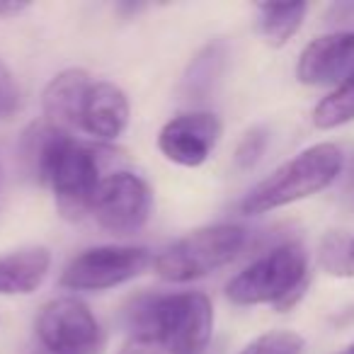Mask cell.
Returning <instances> with one entry per match:
<instances>
[{
  "label": "cell",
  "instance_id": "obj_18",
  "mask_svg": "<svg viewBox=\"0 0 354 354\" xmlns=\"http://www.w3.org/2000/svg\"><path fill=\"white\" fill-rule=\"evenodd\" d=\"M306 339L294 330H270L252 342H248L238 354H304Z\"/></svg>",
  "mask_w": 354,
  "mask_h": 354
},
{
  "label": "cell",
  "instance_id": "obj_9",
  "mask_svg": "<svg viewBox=\"0 0 354 354\" xmlns=\"http://www.w3.org/2000/svg\"><path fill=\"white\" fill-rule=\"evenodd\" d=\"M223 133L214 112H187L172 117L158 133V148L175 165L199 167L209 160Z\"/></svg>",
  "mask_w": 354,
  "mask_h": 354
},
{
  "label": "cell",
  "instance_id": "obj_22",
  "mask_svg": "<svg viewBox=\"0 0 354 354\" xmlns=\"http://www.w3.org/2000/svg\"><path fill=\"white\" fill-rule=\"evenodd\" d=\"M119 354H165V352H160L158 347H151V344H143V342H129L127 347L122 349Z\"/></svg>",
  "mask_w": 354,
  "mask_h": 354
},
{
  "label": "cell",
  "instance_id": "obj_14",
  "mask_svg": "<svg viewBox=\"0 0 354 354\" xmlns=\"http://www.w3.org/2000/svg\"><path fill=\"white\" fill-rule=\"evenodd\" d=\"M306 12H308L306 3H260L257 27H260L262 39L274 49L289 44V39L304 25Z\"/></svg>",
  "mask_w": 354,
  "mask_h": 354
},
{
  "label": "cell",
  "instance_id": "obj_11",
  "mask_svg": "<svg viewBox=\"0 0 354 354\" xmlns=\"http://www.w3.org/2000/svg\"><path fill=\"white\" fill-rule=\"evenodd\" d=\"M129 124V100L119 85L93 80L78 114V131L100 141H114Z\"/></svg>",
  "mask_w": 354,
  "mask_h": 354
},
{
  "label": "cell",
  "instance_id": "obj_7",
  "mask_svg": "<svg viewBox=\"0 0 354 354\" xmlns=\"http://www.w3.org/2000/svg\"><path fill=\"white\" fill-rule=\"evenodd\" d=\"M37 337L49 354H102L104 330L75 296L51 299L37 318Z\"/></svg>",
  "mask_w": 354,
  "mask_h": 354
},
{
  "label": "cell",
  "instance_id": "obj_1",
  "mask_svg": "<svg viewBox=\"0 0 354 354\" xmlns=\"http://www.w3.org/2000/svg\"><path fill=\"white\" fill-rule=\"evenodd\" d=\"M22 158L32 175L54 192L56 209L68 221L93 212L102 185V146H90L49 122L32 124L22 133Z\"/></svg>",
  "mask_w": 354,
  "mask_h": 354
},
{
  "label": "cell",
  "instance_id": "obj_17",
  "mask_svg": "<svg viewBox=\"0 0 354 354\" xmlns=\"http://www.w3.org/2000/svg\"><path fill=\"white\" fill-rule=\"evenodd\" d=\"M320 267L335 277H354V238L330 233L320 248Z\"/></svg>",
  "mask_w": 354,
  "mask_h": 354
},
{
  "label": "cell",
  "instance_id": "obj_13",
  "mask_svg": "<svg viewBox=\"0 0 354 354\" xmlns=\"http://www.w3.org/2000/svg\"><path fill=\"white\" fill-rule=\"evenodd\" d=\"M51 267V252L41 245L22 248L0 257V296H25L41 286Z\"/></svg>",
  "mask_w": 354,
  "mask_h": 354
},
{
  "label": "cell",
  "instance_id": "obj_5",
  "mask_svg": "<svg viewBox=\"0 0 354 354\" xmlns=\"http://www.w3.org/2000/svg\"><path fill=\"white\" fill-rule=\"evenodd\" d=\"M248 236L250 233L238 223H216V226L199 228L162 250L153 267L158 277L175 284L202 279L231 265L245 250Z\"/></svg>",
  "mask_w": 354,
  "mask_h": 354
},
{
  "label": "cell",
  "instance_id": "obj_21",
  "mask_svg": "<svg viewBox=\"0 0 354 354\" xmlns=\"http://www.w3.org/2000/svg\"><path fill=\"white\" fill-rule=\"evenodd\" d=\"M27 3H17V0H0V20L3 17H15L20 15V12L27 10Z\"/></svg>",
  "mask_w": 354,
  "mask_h": 354
},
{
  "label": "cell",
  "instance_id": "obj_23",
  "mask_svg": "<svg viewBox=\"0 0 354 354\" xmlns=\"http://www.w3.org/2000/svg\"><path fill=\"white\" fill-rule=\"evenodd\" d=\"M337 354H354V342L349 344V347H344L342 352H337Z\"/></svg>",
  "mask_w": 354,
  "mask_h": 354
},
{
  "label": "cell",
  "instance_id": "obj_15",
  "mask_svg": "<svg viewBox=\"0 0 354 354\" xmlns=\"http://www.w3.org/2000/svg\"><path fill=\"white\" fill-rule=\"evenodd\" d=\"M354 122V75L333 88L313 109V124L320 131H330Z\"/></svg>",
  "mask_w": 354,
  "mask_h": 354
},
{
  "label": "cell",
  "instance_id": "obj_10",
  "mask_svg": "<svg viewBox=\"0 0 354 354\" xmlns=\"http://www.w3.org/2000/svg\"><path fill=\"white\" fill-rule=\"evenodd\" d=\"M354 75V30L330 32L301 51L296 64L299 83L310 88H337Z\"/></svg>",
  "mask_w": 354,
  "mask_h": 354
},
{
  "label": "cell",
  "instance_id": "obj_2",
  "mask_svg": "<svg viewBox=\"0 0 354 354\" xmlns=\"http://www.w3.org/2000/svg\"><path fill=\"white\" fill-rule=\"evenodd\" d=\"M133 342L165 354H202L214 333V306L202 291L141 294L127 310Z\"/></svg>",
  "mask_w": 354,
  "mask_h": 354
},
{
  "label": "cell",
  "instance_id": "obj_20",
  "mask_svg": "<svg viewBox=\"0 0 354 354\" xmlns=\"http://www.w3.org/2000/svg\"><path fill=\"white\" fill-rule=\"evenodd\" d=\"M17 109H20V85L6 61L0 59V122L12 119Z\"/></svg>",
  "mask_w": 354,
  "mask_h": 354
},
{
  "label": "cell",
  "instance_id": "obj_6",
  "mask_svg": "<svg viewBox=\"0 0 354 354\" xmlns=\"http://www.w3.org/2000/svg\"><path fill=\"white\" fill-rule=\"evenodd\" d=\"M156 265L151 250L133 245H100L75 255L61 272V286L68 291H107L136 279Z\"/></svg>",
  "mask_w": 354,
  "mask_h": 354
},
{
  "label": "cell",
  "instance_id": "obj_3",
  "mask_svg": "<svg viewBox=\"0 0 354 354\" xmlns=\"http://www.w3.org/2000/svg\"><path fill=\"white\" fill-rule=\"evenodd\" d=\"M342 151L335 143H315L277 167L260 185H255L241 202V212L245 216H260V214L313 197L337 180V175L342 172Z\"/></svg>",
  "mask_w": 354,
  "mask_h": 354
},
{
  "label": "cell",
  "instance_id": "obj_8",
  "mask_svg": "<svg viewBox=\"0 0 354 354\" xmlns=\"http://www.w3.org/2000/svg\"><path fill=\"white\" fill-rule=\"evenodd\" d=\"M95 221L114 236H133L153 214V192L143 177L119 170L102 180L95 194Z\"/></svg>",
  "mask_w": 354,
  "mask_h": 354
},
{
  "label": "cell",
  "instance_id": "obj_16",
  "mask_svg": "<svg viewBox=\"0 0 354 354\" xmlns=\"http://www.w3.org/2000/svg\"><path fill=\"white\" fill-rule=\"evenodd\" d=\"M223 66V44L221 41H214V44L204 46L197 56L189 64V71L185 75V90H187L189 97L202 100L209 95V90L214 88V83L221 75Z\"/></svg>",
  "mask_w": 354,
  "mask_h": 354
},
{
  "label": "cell",
  "instance_id": "obj_4",
  "mask_svg": "<svg viewBox=\"0 0 354 354\" xmlns=\"http://www.w3.org/2000/svg\"><path fill=\"white\" fill-rule=\"evenodd\" d=\"M308 284V255L299 243H281L252 260L226 284V299L236 306L272 304L286 310Z\"/></svg>",
  "mask_w": 354,
  "mask_h": 354
},
{
  "label": "cell",
  "instance_id": "obj_19",
  "mask_svg": "<svg viewBox=\"0 0 354 354\" xmlns=\"http://www.w3.org/2000/svg\"><path fill=\"white\" fill-rule=\"evenodd\" d=\"M267 141H270V136H267L265 127L250 129V131L241 138V143H238V148H236V165L241 167V170L255 167V162L260 160L262 153H265Z\"/></svg>",
  "mask_w": 354,
  "mask_h": 354
},
{
  "label": "cell",
  "instance_id": "obj_12",
  "mask_svg": "<svg viewBox=\"0 0 354 354\" xmlns=\"http://www.w3.org/2000/svg\"><path fill=\"white\" fill-rule=\"evenodd\" d=\"M90 85L93 78L83 68H66L56 73L41 95L46 122L66 133L78 131V114Z\"/></svg>",
  "mask_w": 354,
  "mask_h": 354
}]
</instances>
